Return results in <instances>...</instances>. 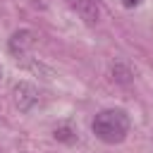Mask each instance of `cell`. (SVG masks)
I'll return each mask as SVG.
<instances>
[{
  "instance_id": "8992f818",
  "label": "cell",
  "mask_w": 153,
  "mask_h": 153,
  "mask_svg": "<svg viewBox=\"0 0 153 153\" xmlns=\"http://www.w3.org/2000/svg\"><path fill=\"white\" fill-rule=\"evenodd\" d=\"M139 2H141V0H124V5H127V7H134V5H139Z\"/></svg>"
},
{
  "instance_id": "5b68a950",
  "label": "cell",
  "mask_w": 153,
  "mask_h": 153,
  "mask_svg": "<svg viewBox=\"0 0 153 153\" xmlns=\"http://www.w3.org/2000/svg\"><path fill=\"white\" fill-rule=\"evenodd\" d=\"M55 136H57V139H62V141H69V129H67V127L55 129Z\"/></svg>"
},
{
  "instance_id": "3957f363",
  "label": "cell",
  "mask_w": 153,
  "mask_h": 153,
  "mask_svg": "<svg viewBox=\"0 0 153 153\" xmlns=\"http://www.w3.org/2000/svg\"><path fill=\"white\" fill-rule=\"evenodd\" d=\"M14 96H17V105L22 110H29L33 103H36V91L29 86V84H19L14 88Z\"/></svg>"
},
{
  "instance_id": "6da1fadb",
  "label": "cell",
  "mask_w": 153,
  "mask_h": 153,
  "mask_svg": "<svg viewBox=\"0 0 153 153\" xmlns=\"http://www.w3.org/2000/svg\"><path fill=\"white\" fill-rule=\"evenodd\" d=\"M93 134L105 141V143H120L127 139L129 134V117L124 110L112 108V110H103L96 115L93 120Z\"/></svg>"
},
{
  "instance_id": "7a4b0ae2",
  "label": "cell",
  "mask_w": 153,
  "mask_h": 153,
  "mask_svg": "<svg viewBox=\"0 0 153 153\" xmlns=\"http://www.w3.org/2000/svg\"><path fill=\"white\" fill-rule=\"evenodd\" d=\"M67 5L86 22V24H98L100 22V7L96 0H67Z\"/></svg>"
},
{
  "instance_id": "277c9868",
  "label": "cell",
  "mask_w": 153,
  "mask_h": 153,
  "mask_svg": "<svg viewBox=\"0 0 153 153\" xmlns=\"http://www.w3.org/2000/svg\"><path fill=\"white\" fill-rule=\"evenodd\" d=\"M112 74H115V79H117V81H122V84H127V81H129V76H131V72H129V69H124L122 65H115V67H112Z\"/></svg>"
},
{
  "instance_id": "52a82bcc",
  "label": "cell",
  "mask_w": 153,
  "mask_h": 153,
  "mask_svg": "<svg viewBox=\"0 0 153 153\" xmlns=\"http://www.w3.org/2000/svg\"><path fill=\"white\" fill-rule=\"evenodd\" d=\"M0 153H2V151H0Z\"/></svg>"
}]
</instances>
